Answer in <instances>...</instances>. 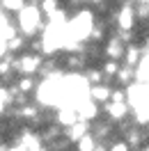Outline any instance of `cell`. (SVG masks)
<instances>
[{"label": "cell", "instance_id": "obj_1", "mask_svg": "<svg viewBox=\"0 0 149 151\" xmlns=\"http://www.w3.org/2000/svg\"><path fill=\"white\" fill-rule=\"evenodd\" d=\"M14 21H16L19 32H23L28 39L39 37L44 32V28H46V16H44L41 7L35 5V2H25V7L14 16Z\"/></svg>", "mask_w": 149, "mask_h": 151}, {"label": "cell", "instance_id": "obj_2", "mask_svg": "<svg viewBox=\"0 0 149 151\" xmlns=\"http://www.w3.org/2000/svg\"><path fill=\"white\" fill-rule=\"evenodd\" d=\"M41 64H44V55L37 53V50H25L16 55V71L19 73H30V76H37L41 71Z\"/></svg>", "mask_w": 149, "mask_h": 151}, {"label": "cell", "instance_id": "obj_3", "mask_svg": "<svg viewBox=\"0 0 149 151\" xmlns=\"http://www.w3.org/2000/svg\"><path fill=\"white\" fill-rule=\"evenodd\" d=\"M124 50H126V44H124V41L115 35V30H112L110 35H108V39L103 41V57L122 60V57H124Z\"/></svg>", "mask_w": 149, "mask_h": 151}, {"label": "cell", "instance_id": "obj_4", "mask_svg": "<svg viewBox=\"0 0 149 151\" xmlns=\"http://www.w3.org/2000/svg\"><path fill=\"white\" fill-rule=\"evenodd\" d=\"M112 96V85L110 80H103V83H96V85H90V99L96 101V103H106V101H110Z\"/></svg>", "mask_w": 149, "mask_h": 151}, {"label": "cell", "instance_id": "obj_5", "mask_svg": "<svg viewBox=\"0 0 149 151\" xmlns=\"http://www.w3.org/2000/svg\"><path fill=\"white\" fill-rule=\"evenodd\" d=\"M30 46V39L23 35V32H16V35H12L7 39V53L12 55H21V53H25Z\"/></svg>", "mask_w": 149, "mask_h": 151}, {"label": "cell", "instance_id": "obj_6", "mask_svg": "<svg viewBox=\"0 0 149 151\" xmlns=\"http://www.w3.org/2000/svg\"><path fill=\"white\" fill-rule=\"evenodd\" d=\"M142 55H145V48L138 46V44H126V50H124V57H122V62L129 66H138L140 60H142Z\"/></svg>", "mask_w": 149, "mask_h": 151}, {"label": "cell", "instance_id": "obj_7", "mask_svg": "<svg viewBox=\"0 0 149 151\" xmlns=\"http://www.w3.org/2000/svg\"><path fill=\"white\" fill-rule=\"evenodd\" d=\"M83 76H85V80H87L90 85H96V83H103V80H106L103 69L99 64H87V66H85V71H83Z\"/></svg>", "mask_w": 149, "mask_h": 151}, {"label": "cell", "instance_id": "obj_8", "mask_svg": "<svg viewBox=\"0 0 149 151\" xmlns=\"http://www.w3.org/2000/svg\"><path fill=\"white\" fill-rule=\"evenodd\" d=\"M76 149H78V151H94V149H99V137L90 131L87 135H83L80 140L76 142Z\"/></svg>", "mask_w": 149, "mask_h": 151}, {"label": "cell", "instance_id": "obj_9", "mask_svg": "<svg viewBox=\"0 0 149 151\" xmlns=\"http://www.w3.org/2000/svg\"><path fill=\"white\" fill-rule=\"evenodd\" d=\"M25 2L28 0H0V7L7 12V14H12V16H16L23 7H25Z\"/></svg>", "mask_w": 149, "mask_h": 151}]
</instances>
